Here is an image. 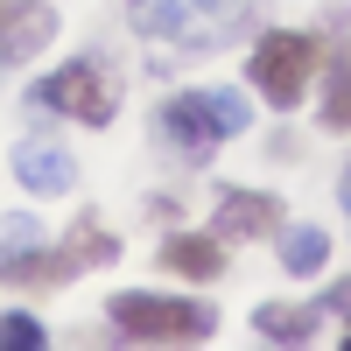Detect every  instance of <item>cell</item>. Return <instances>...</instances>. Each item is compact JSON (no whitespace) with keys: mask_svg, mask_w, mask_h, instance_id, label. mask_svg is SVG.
<instances>
[{"mask_svg":"<svg viewBox=\"0 0 351 351\" xmlns=\"http://www.w3.org/2000/svg\"><path fill=\"white\" fill-rule=\"evenodd\" d=\"M204 99H211V120L225 127V141L253 127V106H246V92H225V84H218V92H204Z\"/></svg>","mask_w":351,"mask_h":351,"instance_id":"9a60e30c","label":"cell"},{"mask_svg":"<svg viewBox=\"0 0 351 351\" xmlns=\"http://www.w3.org/2000/svg\"><path fill=\"white\" fill-rule=\"evenodd\" d=\"M28 106H36V112H77L84 127H112L120 92L106 84V71L92 64V56H77V64H64L56 77H43L36 92H28Z\"/></svg>","mask_w":351,"mask_h":351,"instance_id":"7a4b0ae2","label":"cell"},{"mask_svg":"<svg viewBox=\"0 0 351 351\" xmlns=\"http://www.w3.org/2000/svg\"><path fill=\"white\" fill-rule=\"evenodd\" d=\"M71 253H77V267H92V260H120V239L99 225V218H77L71 232Z\"/></svg>","mask_w":351,"mask_h":351,"instance_id":"4fadbf2b","label":"cell"},{"mask_svg":"<svg viewBox=\"0 0 351 351\" xmlns=\"http://www.w3.org/2000/svg\"><path fill=\"white\" fill-rule=\"evenodd\" d=\"M344 351H351V330H344Z\"/></svg>","mask_w":351,"mask_h":351,"instance_id":"d6986e66","label":"cell"},{"mask_svg":"<svg viewBox=\"0 0 351 351\" xmlns=\"http://www.w3.org/2000/svg\"><path fill=\"white\" fill-rule=\"evenodd\" d=\"M281 225V197L267 190H218V211H211V232L218 239H260V232Z\"/></svg>","mask_w":351,"mask_h":351,"instance_id":"5b68a950","label":"cell"},{"mask_svg":"<svg viewBox=\"0 0 351 351\" xmlns=\"http://www.w3.org/2000/svg\"><path fill=\"white\" fill-rule=\"evenodd\" d=\"M324 127H351V56H337L324 77Z\"/></svg>","mask_w":351,"mask_h":351,"instance_id":"7c38bea8","label":"cell"},{"mask_svg":"<svg viewBox=\"0 0 351 351\" xmlns=\"http://www.w3.org/2000/svg\"><path fill=\"white\" fill-rule=\"evenodd\" d=\"M49 239V232L36 225V218H21V211H8V218H0V267H8V260H21L28 246H43Z\"/></svg>","mask_w":351,"mask_h":351,"instance_id":"5bb4252c","label":"cell"},{"mask_svg":"<svg viewBox=\"0 0 351 351\" xmlns=\"http://www.w3.org/2000/svg\"><path fill=\"white\" fill-rule=\"evenodd\" d=\"M0 344H8V351H43V324L21 316V309H8V316H0Z\"/></svg>","mask_w":351,"mask_h":351,"instance_id":"2e32d148","label":"cell"},{"mask_svg":"<svg viewBox=\"0 0 351 351\" xmlns=\"http://www.w3.org/2000/svg\"><path fill=\"white\" fill-rule=\"evenodd\" d=\"M134 28L141 36H190V8L183 0H134Z\"/></svg>","mask_w":351,"mask_h":351,"instance_id":"8fae6325","label":"cell"},{"mask_svg":"<svg viewBox=\"0 0 351 351\" xmlns=\"http://www.w3.org/2000/svg\"><path fill=\"white\" fill-rule=\"evenodd\" d=\"M337 197H344V218H351V162H344V176H337Z\"/></svg>","mask_w":351,"mask_h":351,"instance_id":"ac0fdd59","label":"cell"},{"mask_svg":"<svg viewBox=\"0 0 351 351\" xmlns=\"http://www.w3.org/2000/svg\"><path fill=\"white\" fill-rule=\"evenodd\" d=\"M316 324H324V316H316V309H295V302H260V309H253V330L267 337V344H309Z\"/></svg>","mask_w":351,"mask_h":351,"instance_id":"9c48e42d","label":"cell"},{"mask_svg":"<svg viewBox=\"0 0 351 351\" xmlns=\"http://www.w3.org/2000/svg\"><path fill=\"white\" fill-rule=\"evenodd\" d=\"M204 8H211V0H204Z\"/></svg>","mask_w":351,"mask_h":351,"instance_id":"ffe728a7","label":"cell"},{"mask_svg":"<svg viewBox=\"0 0 351 351\" xmlns=\"http://www.w3.org/2000/svg\"><path fill=\"white\" fill-rule=\"evenodd\" d=\"M155 260H162L169 274H183V281H218V274H225L218 232H169V239L155 246Z\"/></svg>","mask_w":351,"mask_h":351,"instance_id":"ba28073f","label":"cell"},{"mask_svg":"<svg viewBox=\"0 0 351 351\" xmlns=\"http://www.w3.org/2000/svg\"><path fill=\"white\" fill-rule=\"evenodd\" d=\"M324 309H337V316H351V274H344V281H330V295H324Z\"/></svg>","mask_w":351,"mask_h":351,"instance_id":"e0dca14e","label":"cell"},{"mask_svg":"<svg viewBox=\"0 0 351 351\" xmlns=\"http://www.w3.org/2000/svg\"><path fill=\"white\" fill-rule=\"evenodd\" d=\"M49 36H56V8H43V0L0 8V64H28Z\"/></svg>","mask_w":351,"mask_h":351,"instance_id":"52a82bcc","label":"cell"},{"mask_svg":"<svg viewBox=\"0 0 351 351\" xmlns=\"http://www.w3.org/2000/svg\"><path fill=\"white\" fill-rule=\"evenodd\" d=\"M155 134H162L169 148L183 155V162H204V155H211L218 141H225V127L211 120V99H204V92H183V99H169V106L155 112Z\"/></svg>","mask_w":351,"mask_h":351,"instance_id":"277c9868","label":"cell"},{"mask_svg":"<svg viewBox=\"0 0 351 351\" xmlns=\"http://www.w3.org/2000/svg\"><path fill=\"white\" fill-rule=\"evenodd\" d=\"M112 330L134 337V344H197L218 330V316L204 302H183V295H148V288H120V295L106 302Z\"/></svg>","mask_w":351,"mask_h":351,"instance_id":"6da1fadb","label":"cell"},{"mask_svg":"<svg viewBox=\"0 0 351 351\" xmlns=\"http://www.w3.org/2000/svg\"><path fill=\"white\" fill-rule=\"evenodd\" d=\"M309 71H316V36H295V28H274V36L253 43V92L274 99V106H295L309 92Z\"/></svg>","mask_w":351,"mask_h":351,"instance_id":"3957f363","label":"cell"},{"mask_svg":"<svg viewBox=\"0 0 351 351\" xmlns=\"http://www.w3.org/2000/svg\"><path fill=\"white\" fill-rule=\"evenodd\" d=\"M324 260H330V232H316V225H295V232L281 239V267H288V274H316Z\"/></svg>","mask_w":351,"mask_h":351,"instance_id":"30bf717a","label":"cell"},{"mask_svg":"<svg viewBox=\"0 0 351 351\" xmlns=\"http://www.w3.org/2000/svg\"><path fill=\"white\" fill-rule=\"evenodd\" d=\"M14 176H21V190H36V197H64V190L77 183V155L36 134V141H21V148H14Z\"/></svg>","mask_w":351,"mask_h":351,"instance_id":"8992f818","label":"cell"}]
</instances>
